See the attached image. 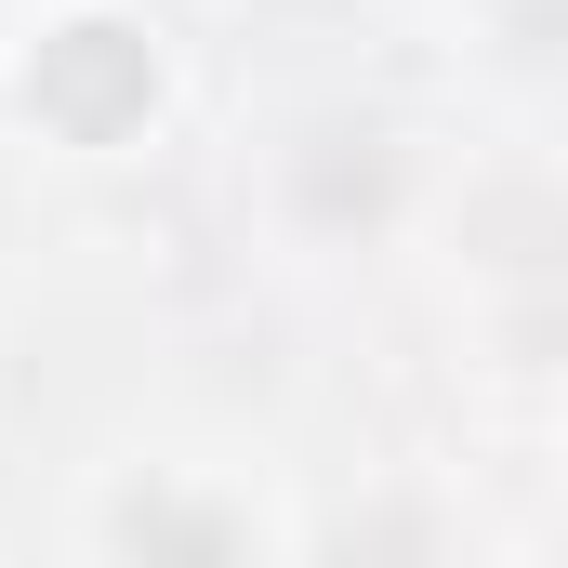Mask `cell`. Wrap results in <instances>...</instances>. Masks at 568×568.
Returning a JSON list of instances; mask_svg holds the SVG:
<instances>
[{
  "instance_id": "3957f363",
  "label": "cell",
  "mask_w": 568,
  "mask_h": 568,
  "mask_svg": "<svg viewBox=\"0 0 568 568\" xmlns=\"http://www.w3.org/2000/svg\"><path fill=\"white\" fill-rule=\"evenodd\" d=\"M556 449H568V371H556Z\"/></svg>"
},
{
  "instance_id": "7a4b0ae2",
  "label": "cell",
  "mask_w": 568,
  "mask_h": 568,
  "mask_svg": "<svg viewBox=\"0 0 568 568\" xmlns=\"http://www.w3.org/2000/svg\"><path fill=\"white\" fill-rule=\"evenodd\" d=\"M199 503H212V476H199V463H145L133 489H120V568H252V556H265V529H252V516L199 529Z\"/></svg>"
},
{
  "instance_id": "6da1fadb",
  "label": "cell",
  "mask_w": 568,
  "mask_h": 568,
  "mask_svg": "<svg viewBox=\"0 0 568 568\" xmlns=\"http://www.w3.org/2000/svg\"><path fill=\"white\" fill-rule=\"evenodd\" d=\"M199 53L159 0H13L0 13V133L40 172H133L185 133Z\"/></svg>"
}]
</instances>
